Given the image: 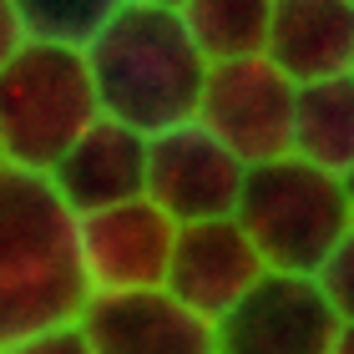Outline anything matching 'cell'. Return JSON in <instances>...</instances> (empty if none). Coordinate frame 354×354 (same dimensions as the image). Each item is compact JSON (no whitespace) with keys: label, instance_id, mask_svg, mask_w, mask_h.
Wrapping results in <instances>:
<instances>
[{"label":"cell","instance_id":"cell-1","mask_svg":"<svg viewBox=\"0 0 354 354\" xmlns=\"http://www.w3.org/2000/svg\"><path fill=\"white\" fill-rule=\"evenodd\" d=\"M102 117L137 127L142 137L192 122L207 61L198 56L177 6L122 0L117 15L82 46Z\"/></svg>","mask_w":354,"mask_h":354},{"label":"cell","instance_id":"cell-22","mask_svg":"<svg viewBox=\"0 0 354 354\" xmlns=\"http://www.w3.org/2000/svg\"><path fill=\"white\" fill-rule=\"evenodd\" d=\"M0 162H6V147H0Z\"/></svg>","mask_w":354,"mask_h":354},{"label":"cell","instance_id":"cell-7","mask_svg":"<svg viewBox=\"0 0 354 354\" xmlns=\"http://www.w3.org/2000/svg\"><path fill=\"white\" fill-rule=\"evenodd\" d=\"M243 172L248 162L233 147H223L198 117L147 137V198L172 223L233 218Z\"/></svg>","mask_w":354,"mask_h":354},{"label":"cell","instance_id":"cell-2","mask_svg":"<svg viewBox=\"0 0 354 354\" xmlns=\"http://www.w3.org/2000/svg\"><path fill=\"white\" fill-rule=\"evenodd\" d=\"M71 223L46 172L0 162V349L82 314L86 283Z\"/></svg>","mask_w":354,"mask_h":354},{"label":"cell","instance_id":"cell-18","mask_svg":"<svg viewBox=\"0 0 354 354\" xmlns=\"http://www.w3.org/2000/svg\"><path fill=\"white\" fill-rule=\"evenodd\" d=\"M21 46H26V26H21V15H15L10 0H0V66H6Z\"/></svg>","mask_w":354,"mask_h":354},{"label":"cell","instance_id":"cell-3","mask_svg":"<svg viewBox=\"0 0 354 354\" xmlns=\"http://www.w3.org/2000/svg\"><path fill=\"white\" fill-rule=\"evenodd\" d=\"M233 223L259 248L263 268L273 273H309L329 259V248L354 228L344 183L294 152L248 162L238 187Z\"/></svg>","mask_w":354,"mask_h":354},{"label":"cell","instance_id":"cell-5","mask_svg":"<svg viewBox=\"0 0 354 354\" xmlns=\"http://www.w3.org/2000/svg\"><path fill=\"white\" fill-rule=\"evenodd\" d=\"M76 268L86 294H127V288H162L177 223L147 192L111 207L76 213Z\"/></svg>","mask_w":354,"mask_h":354},{"label":"cell","instance_id":"cell-23","mask_svg":"<svg viewBox=\"0 0 354 354\" xmlns=\"http://www.w3.org/2000/svg\"><path fill=\"white\" fill-rule=\"evenodd\" d=\"M349 76H354V66H349Z\"/></svg>","mask_w":354,"mask_h":354},{"label":"cell","instance_id":"cell-10","mask_svg":"<svg viewBox=\"0 0 354 354\" xmlns=\"http://www.w3.org/2000/svg\"><path fill=\"white\" fill-rule=\"evenodd\" d=\"M259 279H263V259L233 218L177 223L162 288L177 294L187 309H198L203 319H223Z\"/></svg>","mask_w":354,"mask_h":354},{"label":"cell","instance_id":"cell-24","mask_svg":"<svg viewBox=\"0 0 354 354\" xmlns=\"http://www.w3.org/2000/svg\"><path fill=\"white\" fill-rule=\"evenodd\" d=\"M349 6H354V0H349Z\"/></svg>","mask_w":354,"mask_h":354},{"label":"cell","instance_id":"cell-12","mask_svg":"<svg viewBox=\"0 0 354 354\" xmlns=\"http://www.w3.org/2000/svg\"><path fill=\"white\" fill-rule=\"evenodd\" d=\"M263 56L288 82H324L354 66V6L349 0H273Z\"/></svg>","mask_w":354,"mask_h":354},{"label":"cell","instance_id":"cell-4","mask_svg":"<svg viewBox=\"0 0 354 354\" xmlns=\"http://www.w3.org/2000/svg\"><path fill=\"white\" fill-rule=\"evenodd\" d=\"M102 117L86 51L26 41L0 66V147L6 162L51 172V162Z\"/></svg>","mask_w":354,"mask_h":354},{"label":"cell","instance_id":"cell-20","mask_svg":"<svg viewBox=\"0 0 354 354\" xmlns=\"http://www.w3.org/2000/svg\"><path fill=\"white\" fill-rule=\"evenodd\" d=\"M339 183H344V198H349V213H354V162L339 172Z\"/></svg>","mask_w":354,"mask_h":354},{"label":"cell","instance_id":"cell-19","mask_svg":"<svg viewBox=\"0 0 354 354\" xmlns=\"http://www.w3.org/2000/svg\"><path fill=\"white\" fill-rule=\"evenodd\" d=\"M329 354H354V324H339V329H334Z\"/></svg>","mask_w":354,"mask_h":354},{"label":"cell","instance_id":"cell-17","mask_svg":"<svg viewBox=\"0 0 354 354\" xmlns=\"http://www.w3.org/2000/svg\"><path fill=\"white\" fill-rule=\"evenodd\" d=\"M0 354H91V339L82 334L76 319H61V324H46L36 334H26V339L6 344Z\"/></svg>","mask_w":354,"mask_h":354},{"label":"cell","instance_id":"cell-6","mask_svg":"<svg viewBox=\"0 0 354 354\" xmlns=\"http://www.w3.org/2000/svg\"><path fill=\"white\" fill-rule=\"evenodd\" d=\"M288 106H294V82L268 56H238L207 66L192 117L243 162H263L288 152Z\"/></svg>","mask_w":354,"mask_h":354},{"label":"cell","instance_id":"cell-16","mask_svg":"<svg viewBox=\"0 0 354 354\" xmlns=\"http://www.w3.org/2000/svg\"><path fill=\"white\" fill-rule=\"evenodd\" d=\"M314 283L319 294L329 299V309L339 324H354V228L329 248V259L314 268Z\"/></svg>","mask_w":354,"mask_h":354},{"label":"cell","instance_id":"cell-21","mask_svg":"<svg viewBox=\"0 0 354 354\" xmlns=\"http://www.w3.org/2000/svg\"><path fill=\"white\" fill-rule=\"evenodd\" d=\"M152 6H183V0H152Z\"/></svg>","mask_w":354,"mask_h":354},{"label":"cell","instance_id":"cell-15","mask_svg":"<svg viewBox=\"0 0 354 354\" xmlns=\"http://www.w3.org/2000/svg\"><path fill=\"white\" fill-rule=\"evenodd\" d=\"M26 26V41H51V46H82L117 15L122 0H10Z\"/></svg>","mask_w":354,"mask_h":354},{"label":"cell","instance_id":"cell-11","mask_svg":"<svg viewBox=\"0 0 354 354\" xmlns=\"http://www.w3.org/2000/svg\"><path fill=\"white\" fill-rule=\"evenodd\" d=\"M46 183L66 203V213H91L147 192V137L117 117H96L82 137L51 162Z\"/></svg>","mask_w":354,"mask_h":354},{"label":"cell","instance_id":"cell-13","mask_svg":"<svg viewBox=\"0 0 354 354\" xmlns=\"http://www.w3.org/2000/svg\"><path fill=\"white\" fill-rule=\"evenodd\" d=\"M288 152L339 177L354 162V76L294 82L288 106Z\"/></svg>","mask_w":354,"mask_h":354},{"label":"cell","instance_id":"cell-8","mask_svg":"<svg viewBox=\"0 0 354 354\" xmlns=\"http://www.w3.org/2000/svg\"><path fill=\"white\" fill-rule=\"evenodd\" d=\"M334 329L339 319L309 273L263 268V279L213 319V344L218 354H329Z\"/></svg>","mask_w":354,"mask_h":354},{"label":"cell","instance_id":"cell-14","mask_svg":"<svg viewBox=\"0 0 354 354\" xmlns=\"http://www.w3.org/2000/svg\"><path fill=\"white\" fill-rule=\"evenodd\" d=\"M268 10L273 0H183V15L198 56L213 61H238V56H263L268 41Z\"/></svg>","mask_w":354,"mask_h":354},{"label":"cell","instance_id":"cell-9","mask_svg":"<svg viewBox=\"0 0 354 354\" xmlns=\"http://www.w3.org/2000/svg\"><path fill=\"white\" fill-rule=\"evenodd\" d=\"M76 324L91 339V354H218L213 319L187 309L167 288L86 294Z\"/></svg>","mask_w":354,"mask_h":354}]
</instances>
